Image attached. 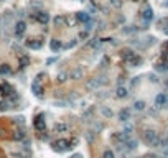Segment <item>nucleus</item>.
Listing matches in <instances>:
<instances>
[{"label":"nucleus","mask_w":168,"mask_h":158,"mask_svg":"<svg viewBox=\"0 0 168 158\" xmlns=\"http://www.w3.org/2000/svg\"><path fill=\"white\" fill-rule=\"evenodd\" d=\"M143 142L147 143V145L150 147H160V137L158 133H157L155 130H152V129H148V130L143 132Z\"/></svg>","instance_id":"1"},{"label":"nucleus","mask_w":168,"mask_h":158,"mask_svg":"<svg viewBox=\"0 0 168 158\" xmlns=\"http://www.w3.org/2000/svg\"><path fill=\"white\" fill-rule=\"evenodd\" d=\"M51 148H53L54 152H58V153H63V152H68V150H71L73 147L69 145L68 140H56V142L51 143Z\"/></svg>","instance_id":"2"},{"label":"nucleus","mask_w":168,"mask_h":158,"mask_svg":"<svg viewBox=\"0 0 168 158\" xmlns=\"http://www.w3.org/2000/svg\"><path fill=\"white\" fill-rule=\"evenodd\" d=\"M35 129H36L38 132H46V122H45V115L40 114L36 115V119H35Z\"/></svg>","instance_id":"3"},{"label":"nucleus","mask_w":168,"mask_h":158,"mask_svg":"<svg viewBox=\"0 0 168 158\" xmlns=\"http://www.w3.org/2000/svg\"><path fill=\"white\" fill-rule=\"evenodd\" d=\"M15 35L18 38H22L23 35H25V31H26V23L23 22V20H20V22H17V25H15Z\"/></svg>","instance_id":"4"},{"label":"nucleus","mask_w":168,"mask_h":158,"mask_svg":"<svg viewBox=\"0 0 168 158\" xmlns=\"http://www.w3.org/2000/svg\"><path fill=\"white\" fill-rule=\"evenodd\" d=\"M117 117H119V120H120V122H127L129 119L132 117V110L129 107H124V109H120V110H119V115H117Z\"/></svg>","instance_id":"5"},{"label":"nucleus","mask_w":168,"mask_h":158,"mask_svg":"<svg viewBox=\"0 0 168 158\" xmlns=\"http://www.w3.org/2000/svg\"><path fill=\"white\" fill-rule=\"evenodd\" d=\"M31 91H33V94H35L36 97H43L45 89H43V86L38 82V79H36V81H33V84H31Z\"/></svg>","instance_id":"6"},{"label":"nucleus","mask_w":168,"mask_h":158,"mask_svg":"<svg viewBox=\"0 0 168 158\" xmlns=\"http://www.w3.org/2000/svg\"><path fill=\"white\" fill-rule=\"evenodd\" d=\"M166 104H168L166 94H158V96L155 97V107H157V109H162L163 105H166Z\"/></svg>","instance_id":"7"},{"label":"nucleus","mask_w":168,"mask_h":158,"mask_svg":"<svg viewBox=\"0 0 168 158\" xmlns=\"http://www.w3.org/2000/svg\"><path fill=\"white\" fill-rule=\"evenodd\" d=\"M35 20H36L38 23H41V25H48L50 15H48L46 12H38V15H35Z\"/></svg>","instance_id":"8"},{"label":"nucleus","mask_w":168,"mask_h":158,"mask_svg":"<svg viewBox=\"0 0 168 158\" xmlns=\"http://www.w3.org/2000/svg\"><path fill=\"white\" fill-rule=\"evenodd\" d=\"M142 18H143V22H145V23H148V22H152V20H153V10L150 8V7H147V8L142 12Z\"/></svg>","instance_id":"9"},{"label":"nucleus","mask_w":168,"mask_h":158,"mask_svg":"<svg viewBox=\"0 0 168 158\" xmlns=\"http://www.w3.org/2000/svg\"><path fill=\"white\" fill-rule=\"evenodd\" d=\"M0 91H2V94H3V96H8V97L13 94L12 86H10V84H7V82H0Z\"/></svg>","instance_id":"10"},{"label":"nucleus","mask_w":168,"mask_h":158,"mask_svg":"<svg viewBox=\"0 0 168 158\" xmlns=\"http://www.w3.org/2000/svg\"><path fill=\"white\" fill-rule=\"evenodd\" d=\"M82 76H84V69H82V68H74V69L71 71V74H69V78L78 81V79H81Z\"/></svg>","instance_id":"11"},{"label":"nucleus","mask_w":168,"mask_h":158,"mask_svg":"<svg viewBox=\"0 0 168 158\" xmlns=\"http://www.w3.org/2000/svg\"><path fill=\"white\" fill-rule=\"evenodd\" d=\"M50 50L53 53H58L59 50H63V43L59 40H51L50 41Z\"/></svg>","instance_id":"12"},{"label":"nucleus","mask_w":168,"mask_h":158,"mask_svg":"<svg viewBox=\"0 0 168 158\" xmlns=\"http://www.w3.org/2000/svg\"><path fill=\"white\" fill-rule=\"evenodd\" d=\"M115 96H117L119 99H124V97H127L129 96L127 87H125V86H119L117 89H115Z\"/></svg>","instance_id":"13"},{"label":"nucleus","mask_w":168,"mask_h":158,"mask_svg":"<svg viewBox=\"0 0 168 158\" xmlns=\"http://www.w3.org/2000/svg\"><path fill=\"white\" fill-rule=\"evenodd\" d=\"M124 145H125V148H127V150H135L138 147L137 145V140H135V138H129V137L125 138Z\"/></svg>","instance_id":"14"},{"label":"nucleus","mask_w":168,"mask_h":158,"mask_svg":"<svg viewBox=\"0 0 168 158\" xmlns=\"http://www.w3.org/2000/svg\"><path fill=\"white\" fill-rule=\"evenodd\" d=\"M76 18H78V22H81V23H87L91 20V17H89V13H86V12H78L76 13Z\"/></svg>","instance_id":"15"},{"label":"nucleus","mask_w":168,"mask_h":158,"mask_svg":"<svg viewBox=\"0 0 168 158\" xmlns=\"http://www.w3.org/2000/svg\"><path fill=\"white\" fill-rule=\"evenodd\" d=\"M155 69H157V71H160V73H165V71H168V58H165L162 63H158V64L155 66Z\"/></svg>","instance_id":"16"},{"label":"nucleus","mask_w":168,"mask_h":158,"mask_svg":"<svg viewBox=\"0 0 168 158\" xmlns=\"http://www.w3.org/2000/svg\"><path fill=\"white\" fill-rule=\"evenodd\" d=\"M134 56H137V54H135L134 51H130V50H124V51H122V58H124V61H127V63L130 61Z\"/></svg>","instance_id":"17"},{"label":"nucleus","mask_w":168,"mask_h":158,"mask_svg":"<svg viewBox=\"0 0 168 158\" xmlns=\"http://www.w3.org/2000/svg\"><path fill=\"white\" fill-rule=\"evenodd\" d=\"M143 63V59L140 58V56H134V58L130 59V61H129V64L132 66V68H137V66H140Z\"/></svg>","instance_id":"18"},{"label":"nucleus","mask_w":168,"mask_h":158,"mask_svg":"<svg viewBox=\"0 0 168 158\" xmlns=\"http://www.w3.org/2000/svg\"><path fill=\"white\" fill-rule=\"evenodd\" d=\"M101 114H102L106 119H110L112 115H114V112H112L110 109L107 107V105H102V107H101Z\"/></svg>","instance_id":"19"},{"label":"nucleus","mask_w":168,"mask_h":158,"mask_svg":"<svg viewBox=\"0 0 168 158\" xmlns=\"http://www.w3.org/2000/svg\"><path fill=\"white\" fill-rule=\"evenodd\" d=\"M25 130L23 129H18V130H15V133H13V140H25Z\"/></svg>","instance_id":"20"},{"label":"nucleus","mask_w":168,"mask_h":158,"mask_svg":"<svg viewBox=\"0 0 168 158\" xmlns=\"http://www.w3.org/2000/svg\"><path fill=\"white\" fill-rule=\"evenodd\" d=\"M101 84H102V81H99V79H91L89 82H87V89H97Z\"/></svg>","instance_id":"21"},{"label":"nucleus","mask_w":168,"mask_h":158,"mask_svg":"<svg viewBox=\"0 0 168 158\" xmlns=\"http://www.w3.org/2000/svg\"><path fill=\"white\" fill-rule=\"evenodd\" d=\"M10 73H12V69H10L8 64H0V74L2 76H7V74H10Z\"/></svg>","instance_id":"22"},{"label":"nucleus","mask_w":168,"mask_h":158,"mask_svg":"<svg viewBox=\"0 0 168 158\" xmlns=\"http://www.w3.org/2000/svg\"><path fill=\"white\" fill-rule=\"evenodd\" d=\"M145 107H147V104L143 102V101H137V102L134 104V109H135V110H138V112L145 110Z\"/></svg>","instance_id":"23"},{"label":"nucleus","mask_w":168,"mask_h":158,"mask_svg":"<svg viewBox=\"0 0 168 158\" xmlns=\"http://www.w3.org/2000/svg\"><path fill=\"white\" fill-rule=\"evenodd\" d=\"M26 46L31 48V50H40L41 43H40V41H26Z\"/></svg>","instance_id":"24"},{"label":"nucleus","mask_w":168,"mask_h":158,"mask_svg":"<svg viewBox=\"0 0 168 158\" xmlns=\"http://www.w3.org/2000/svg\"><path fill=\"white\" fill-rule=\"evenodd\" d=\"M66 130H68V125H66V124H56V125H54V133L66 132Z\"/></svg>","instance_id":"25"},{"label":"nucleus","mask_w":168,"mask_h":158,"mask_svg":"<svg viewBox=\"0 0 168 158\" xmlns=\"http://www.w3.org/2000/svg\"><path fill=\"white\" fill-rule=\"evenodd\" d=\"M92 26H94V20H92V18H91L87 23H84V28H86V31H91V30H92Z\"/></svg>","instance_id":"26"},{"label":"nucleus","mask_w":168,"mask_h":158,"mask_svg":"<svg viewBox=\"0 0 168 158\" xmlns=\"http://www.w3.org/2000/svg\"><path fill=\"white\" fill-rule=\"evenodd\" d=\"M102 158H115V153L112 152V150H106L104 155H102Z\"/></svg>","instance_id":"27"},{"label":"nucleus","mask_w":168,"mask_h":158,"mask_svg":"<svg viewBox=\"0 0 168 158\" xmlns=\"http://www.w3.org/2000/svg\"><path fill=\"white\" fill-rule=\"evenodd\" d=\"M76 43H78V40H73V41H69V43L63 45V48H64V50H69V48H73V46H74Z\"/></svg>","instance_id":"28"},{"label":"nucleus","mask_w":168,"mask_h":158,"mask_svg":"<svg viewBox=\"0 0 168 158\" xmlns=\"http://www.w3.org/2000/svg\"><path fill=\"white\" fill-rule=\"evenodd\" d=\"M78 38H79V40H86V38H89V31H86V30H84V31H81Z\"/></svg>","instance_id":"29"},{"label":"nucleus","mask_w":168,"mask_h":158,"mask_svg":"<svg viewBox=\"0 0 168 158\" xmlns=\"http://www.w3.org/2000/svg\"><path fill=\"white\" fill-rule=\"evenodd\" d=\"M8 107H10V104L7 102V101H2V102H0V110H7Z\"/></svg>","instance_id":"30"},{"label":"nucleus","mask_w":168,"mask_h":158,"mask_svg":"<svg viewBox=\"0 0 168 158\" xmlns=\"http://www.w3.org/2000/svg\"><path fill=\"white\" fill-rule=\"evenodd\" d=\"M158 26H162V28H166L168 26V18H162L158 22Z\"/></svg>","instance_id":"31"},{"label":"nucleus","mask_w":168,"mask_h":158,"mask_svg":"<svg viewBox=\"0 0 168 158\" xmlns=\"http://www.w3.org/2000/svg\"><path fill=\"white\" fill-rule=\"evenodd\" d=\"M94 138H96V133H94V130H89V132H87V140H89V142H92Z\"/></svg>","instance_id":"32"},{"label":"nucleus","mask_w":168,"mask_h":158,"mask_svg":"<svg viewBox=\"0 0 168 158\" xmlns=\"http://www.w3.org/2000/svg\"><path fill=\"white\" fill-rule=\"evenodd\" d=\"M63 22H64V17H56V18H54V25H56V26L61 25Z\"/></svg>","instance_id":"33"},{"label":"nucleus","mask_w":168,"mask_h":158,"mask_svg":"<svg viewBox=\"0 0 168 158\" xmlns=\"http://www.w3.org/2000/svg\"><path fill=\"white\" fill-rule=\"evenodd\" d=\"M66 78H68V74H66V73H64V74H63V73H61V74H58V82H64Z\"/></svg>","instance_id":"34"},{"label":"nucleus","mask_w":168,"mask_h":158,"mask_svg":"<svg viewBox=\"0 0 168 158\" xmlns=\"http://www.w3.org/2000/svg\"><path fill=\"white\" fill-rule=\"evenodd\" d=\"M15 122H17V124H20V125H25V119H23V117H17Z\"/></svg>","instance_id":"35"},{"label":"nucleus","mask_w":168,"mask_h":158,"mask_svg":"<svg viewBox=\"0 0 168 158\" xmlns=\"http://www.w3.org/2000/svg\"><path fill=\"white\" fill-rule=\"evenodd\" d=\"M110 3H112V7H120L122 5L120 0H110Z\"/></svg>","instance_id":"36"},{"label":"nucleus","mask_w":168,"mask_h":158,"mask_svg":"<svg viewBox=\"0 0 168 158\" xmlns=\"http://www.w3.org/2000/svg\"><path fill=\"white\" fill-rule=\"evenodd\" d=\"M0 137H7V130H5V129H0Z\"/></svg>","instance_id":"37"},{"label":"nucleus","mask_w":168,"mask_h":158,"mask_svg":"<svg viewBox=\"0 0 168 158\" xmlns=\"http://www.w3.org/2000/svg\"><path fill=\"white\" fill-rule=\"evenodd\" d=\"M163 33H165V35H168V26H166V28H163Z\"/></svg>","instance_id":"38"},{"label":"nucleus","mask_w":168,"mask_h":158,"mask_svg":"<svg viewBox=\"0 0 168 158\" xmlns=\"http://www.w3.org/2000/svg\"><path fill=\"white\" fill-rule=\"evenodd\" d=\"M147 158H157L155 155H148V156H147Z\"/></svg>","instance_id":"39"},{"label":"nucleus","mask_w":168,"mask_h":158,"mask_svg":"<svg viewBox=\"0 0 168 158\" xmlns=\"http://www.w3.org/2000/svg\"><path fill=\"white\" fill-rule=\"evenodd\" d=\"M165 155L168 156V147H166V148H165Z\"/></svg>","instance_id":"40"},{"label":"nucleus","mask_w":168,"mask_h":158,"mask_svg":"<svg viewBox=\"0 0 168 158\" xmlns=\"http://www.w3.org/2000/svg\"><path fill=\"white\" fill-rule=\"evenodd\" d=\"M134 2H140V0H134Z\"/></svg>","instance_id":"41"},{"label":"nucleus","mask_w":168,"mask_h":158,"mask_svg":"<svg viewBox=\"0 0 168 158\" xmlns=\"http://www.w3.org/2000/svg\"><path fill=\"white\" fill-rule=\"evenodd\" d=\"M0 158H2V153H0Z\"/></svg>","instance_id":"42"},{"label":"nucleus","mask_w":168,"mask_h":158,"mask_svg":"<svg viewBox=\"0 0 168 158\" xmlns=\"http://www.w3.org/2000/svg\"><path fill=\"white\" fill-rule=\"evenodd\" d=\"M166 5H168V2H166Z\"/></svg>","instance_id":"43"},{"label":"nucleus","mask_w":168,"mask_h":158,"mask_svg":"<svg viewBox=\"0 0 168 158\" xmlns=\"http://www.w3.org/2000/svg\"><path fill=\"white\" fill-rule=\"evenodd\" d=\"M166 87H168V84H166Z\"/></svg>","instance_id":"44"},{"label":"nucleus","mask_w":168,"mask_h":158,"mask_svg":"<svg viewBox=\"0 0 168 158\" xmlns=\"http://www.w3.org/2000/svg\"><path fill=\"white\" fill-rule=\"evenodd\" d=\"M22 158H25V156H22Z\"/></svg>","instance_id":"45"}]
</instances>
